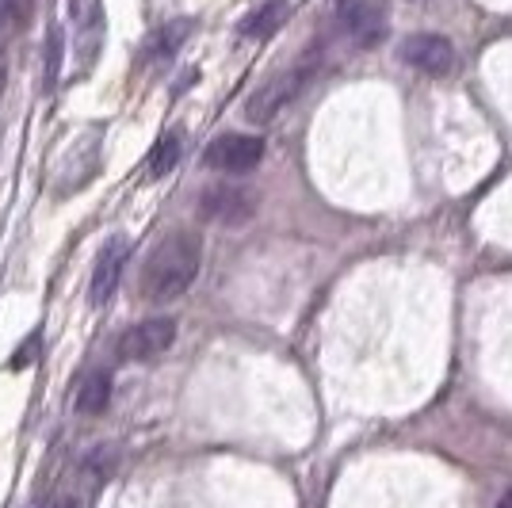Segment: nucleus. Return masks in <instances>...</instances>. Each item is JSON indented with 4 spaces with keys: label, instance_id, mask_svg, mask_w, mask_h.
I'll return each mask as SVG.
<instances>
[{
    "label": "nucleus",
    "instance_id": "obj_11",
    "mask_svg": "<svg viewBox=\"0 0 512 508\" xmlns=\"http://www.w3.org/2000/svg\"><path fill=\"white\" fill-rule=\"evenodd\" d=\"M291 16V0H264L249 20L241 23V35L245 39H272L279 27Z\"/></svg>",
    "mask_w": 512,
    "mask_h": 508
},
{
    "label": "nucleus",
    "instance_id": "obj_2",
    "mask_svg": "<svg viewBox=\"0 0 512 508\" xmlns=\"http://www.w3.org/2000/svg\"><path fill=\"white\" fill-rule=\"evenodd\" d=\"M310 81H314V69H310V65H295V69L279 73V77L264 81V85L249 96L245 115H249L253 123H272V119H276L279 111L291 104V100H299L302 88L310 85Z\"/></svg>",
    "mask_w": 512,
    "mask_h": 508
},
{
    "label": "nucleus",
    "instance_id": "obj_12",
    "mask_svg": "<svg viewBox=\"0 0 512 508\" xmlns=\"http://www.w3.org/2000/svg\"><path fill=\"white\" fill-rule=\"evenodd\" d=\"M107 402H111V375H107V371L85 375L81 390H77V409H81L85 417H96V413L107 409Z\"/></svg>",
    "mask_w": 512,
    "mask_h": 508
},
{
    "label": "nucleus",
    "instance_id": "obj_6",
    "mask_svg": "<svg viewBox=\"0 0 512 508\" xmlns=\"http://www.w3.org/2000/svg\"><path fill=\"white\" fill-rule=\"evenodd\" d=\"M199 214L214 226H245L256 214V199L237 184H211L199 195Z\"/></svg>",
    "mask_w": 512,
    "mask_h": 508
},
{
    "label": "nucleus",
    "instance_id": "obj_3",
    "mask_svg": "<svg viewBox=\"0 0 512 508\" xmlns=\"http://www.w3.org/2000/svg\"><path fill=\"white\" fill-rule=\"evenodd\" d=\"M337 20L360 50H375L390 31L386 0H337Z\"/></svg>",
    "mask_w": 512,
    "mask_h": 508
},
{
    "label": "nucleus",
    "instance_id": "obj_14",
    "mask_svg": "<svg viewBox=\"0 0 512 508\" xmlns=\"http://www.w3.org/2000/svg\"><path fill=\"white\" fill-rule=\"evenodd\" d=\"M35 12V0H0V39L20 35Z\"/></svg>",
    "mask_w": 512,
    "mask_h": 508
},
{
    "label": "nucleus",
    "instance_id": "obj_15",
    "mask_svg": "<svg viewBox=\"0 0 512 508\" xmlns=\"http://www.w3.org/2000/svg\"><path fill=\"white\" fill-rule=\"evenodd\" d=\"M58 69H62V31L50 27V35H46V88L50 92L58 85Z\"/></svg>",
    "mask_w": 512,
    "mask_h": 508
},
{
    "label": "nucleus",
    "instance_id": "obj_5",
    "mask_svg": "<svg viewBox=\"0 0 512 508\" xmlns=\"http://www.w3.org/2000/svg\"><path fill=\"white\" fill-rule=\"evenodd\" d=\"M260 157H264V138H256V134H222L203 153L207 169L230 172V176L253 172L260 165Z\"/></svg>",
    "mask_w": 512,
    "mask_h": 508
},
{
    "label": "nucleus",
    "instance_id": "obj_10",
    "mask_svg": "<svg viewBox=\"0 0 512 508\" xmlns=\"http://www.w3.org/2000/svg\"><path fill=\"white\" fill-rule=\"evenodd\" d=\"M192 35V20H172L165 27L153 31V39L146 43V65H165L180 54V46Z\"/></svg>",
    "mask_w": 512,
    "mask_h": 508
},
{
    "label": "nucleus",
    "instance_id": "obj_1",
    "mask_svg": "<svg viewBox=\"0 0 512 508\" xmlns=\"http://www.w3.org/2000/svg\"><path fill=\"white\" fill-rule=\"evenodd\" d=\"M199 260H203V245H199L195 233H169L150 253L146 268H142V298L146 302H172V298H180L195 283V276H199Z\"/></svg>",
    "mask_w": 512,
    "mask_h": 508
},
{
    "label": "nucleus",
    "instance_id": "obj_13",
    "mask_svg": "<svg viewBox=\"0 0 512 508\" xmlns=\"http://www.w3.org/2000/svg\"><path fill=\"white\" fill-rule=\"evenodd\" d=\"M180 146H184V138H180L176 130H169V134L153 146V157H150L153 180H161V176H169V172L176 169V161H180Z\"/></svg>",
    "mask_w": 512,
    "mask_h": 508
},
{
    "label": "nucleus",
    "instance_id": "obj_16",
    "mask_svg": "<svg viewBox=\"0 0 512 508\" xmlns=\"http://www.w3.org/2000/svg\"><path fill=\"white\" fill-rule=\"evenodd\" d=\"M497 508H512V489L505 493V497H501V505H497Z\"/></svg>",
    "mask_w": 512,
    "mask_h": 508
},
{
    "label": "nucleus",
    "instance_id": "obj_9",
    "mask_svg": "<svg viewBox=\"0 0 512 508\" xmlns=\"http://www.w3.org/2000/svg\"><path fill=\"white\" fill-rule=\"evenodd\" d=\"M69 20H73V39H77V58L81 69L96 62L100 43H104V4L100 0H69Z\"/></svg>",
    "mask_w": 512,
    "mask_h": 508
},
{
    "label": "nucleus",
    "instance_id": "obj_7",
    "mask_svg": "<svg viewBox=\"0 0 512 508\" xmlns=\"http://www.w3.org/2000/svg\"><path fill=\"white\" fill-rule=\"evenodd\" d=\"M127 256H130L127 237H107L100 256H96V268H92V283H88V302H92V306H107L111 295L119 291Z\"/></svg>",
    "mask_w": 512,
    "mask_h": 508
},
{
    "label": "nucleus",
    "instance_id": "obj_8",
    "mask_svg": "<svg viewBox=\"0 0 512 508\" xmlns=\"http://www.w3.org/2000/svg\"><path fill=\"white\" fill-rule=\"evenodd\" d=\"M398 54L425 77H448L455 69V46L444 35H409L406 43L398 46Z\"/></svg>",
    "mask_w": 512,
    "mask_h": 508
},
{
    "label": "nucleus",
    "instance_id": "obj_4",
    "mask_svg": "<svg viewBox=\"0 0 512 508\" xmlns=\"http://www.w3.org/2000/svg\"><path fill=\"white\" fill-rule=\"evenodd\" d=\"M172 340H176V321L172 318H146L119 337L115 356H119V360H127V363L157 360L161 352H169Z\"/></svg>",
    "mask_w": 512,
    "mask_h": 508
},
{
    "label": "nucleus",
    "instance_id": "obj_17",
    "mask_svg": "<svg viewBox=\"0 0 512 508\" xmlns=\"http://www.w3.org/2000/svg\"><path fill=\"white\" fill-rule=\"evenodd\" d=\"M0 96H4V65H0Z\"/></svg>",
    "mask_w": 512,
    "mask_h": 508
}]
</instances>
